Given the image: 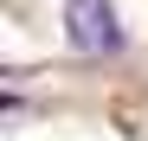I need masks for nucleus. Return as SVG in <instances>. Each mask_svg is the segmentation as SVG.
<instances>
[{"mask_svg": "<svg viewBox=\"0 0 148 141\" xmlns=\"http://www.w3.org/2000/svg\"><path fill=\"white\" fill-rule=\"evenodd\" d=\"M64 32L84 52H116L122 45V19H116L110 0H64Z\"/></svg>", "mask_w": 148, "mask_h": 141, "instance_id": "1", "label": "nucleus"}]
</instances>
